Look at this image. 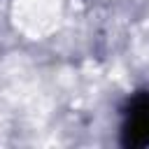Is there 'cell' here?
Masks as SVG:
<instances>
[{
  "label": "cell",
  "mask_w": 149,
  "mask_h": 149,
  "mask_svg": "<svg viewBox=\"0 0 149 149\" xmlns=\"http://www.w3.org/2000/svg\"><path fill=\"white\" fill-rule=\"evenodd\" d=\"M121 142L130 149L149 147V93L147 91H142L133 98L128 114H126Z\"/></svg>",
  "instance_id": "obj_1"
}]
</instances>
